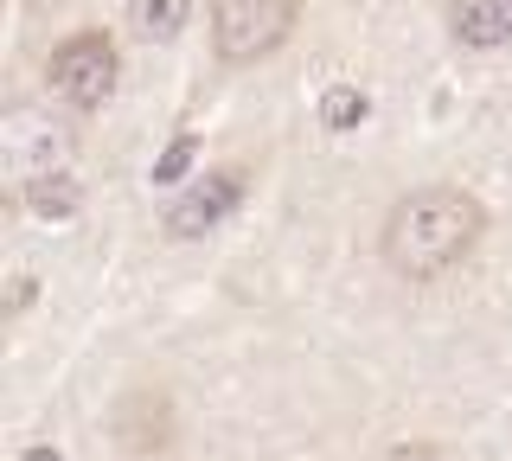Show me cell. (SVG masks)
<instances>
[{
    "label": "cell",
    "instance_id": "obj_5",
    "mask_svg": "<svg viewBox=\"0 0 512 461\" xmlns=\"http://www.w3.org/2000/svg\"><path fill=\"white\" fill-rule=\"evenodd\" d=\"M448 33L474 52H493L512 39V0H448Z\"/></svg>",
    "mask_w": 512,
    "mask_h": 461
},
{
    "label": "cell",
    "instance_id": "obj_1",
    "mask_svg": "<svg viewBox=\"0 0 512 461\" xmlns=\"http://www.w3.org/2000/svg\"><path fill=\"white\" fill-rule=\"evenodd\" d=\"M487 237V205L468 186H416L391 205L378 231V257L397 282H442Z\"/></svg>",
    "mask_w": 512,
    "mask_h": 461
},
{
    "label": "cell",
    "instance_id": "obj_7",
    "mask_svg": "<svg viewBox=\"0 0 512 461\" xmlns=\"http://www.w3.org/2000/svg\"><path fill=\"white\" fill-rule=\"evenodd\" d=\"M26 205L39 218H77V212H84V186H77V173L45 167V173H32V180H26Z\"/></svg>",
    "mask_w": 512,
    "mask_h": 461
},
{
    "label": "cell",
    "instance_id": "obj_8",
    "mask_svg": "<svg viewBox=\"0 0 512 461\" xmlns=\"http://www.w3.org/2000/svg\"><path fill=\"white\" fill-rule=\"evenodd\" d=\"M186 13H192V0H128V26H135L141 39H154V45L180 39Z\"/></svg>",
    "mask_w": 512,
    "mask_h": 461
},
{
    "label": "cell",
    "instance_id": "obj_3",
    "mask_svg": "<svg viewBox=\"0 0 512 461\" xmlns=\"http://www.w3.org/2000/svg\"><path fill=\"white\" fill-rule=\"evenodd\" d=\"M45 77H52V97H58V103H71V109H103L109 97H116V77H122L116 39H109V33H71V39L52 52Z\"/></svg>",
    "mask_w": 512,
    "mask_h": 461
},
{
    "label": "cell",
    "instance_id": "obj_2",
    "mask_svg": "<svg viewBox=\"0 0 512 461\" xmlns=\"http://www.w3.org/2000/svg\"><path fill=\"white\" fill-rule=\"evenodd\" d=\"M301 0H212V45L224 65H256L295 33Z\"/></svg>",
    "mask_w": 512,
    "mask_h": 461
},
{
    "label": "cell",
    "instance_id": "obj_12",
    "mask_svg": "<svg viewBox=\"0 0 512 461\" xmlns=\"http://www.w3.org/2000/svg\"><path fill=\"white\" fill-rule=\"evenodd\" d=\"M20 461H64V455H58V449H52V442H32V449H26V455H20Z\"/></svg>",
    "mask_w": 512,
    "mask_h": 461
},
{
    "label": "cell",
    "instance_id": "obj_9",
    "mask_svg": "<svg viewBox=\"0 0 512 461\" xmlns=\"http://www.w3.org/2000/svg\"><path fill=\"white\" fill-rule=\"evenodd\" d=\"M365 90L359 84H333L327 97H320V129H333V135H346V129H359L365 122Z\"/></svg>",
    "mask_w": 512,
    "mask_h": 461
},
{
    "label": "cell",
    "instance_id": "obj_10",
    "mask_svg": "<svg viewBox=\"0 0 512 461\" xmlns=\"http://www.w3.org/2000/svg\"><path fill=\"white\" fill-rule=\"evenodd\" d=\"M192 161H199V135H180L167 154L154 161V186H180L186 173H192Z\"/></svg>",
    "mask_w": 512,
    "mask_h": 461
},
{
    "label": "cell",
    "instance_id": "obj_11",
    "mask_svg": "<svg viewBox=\"0 0 512 461\" xmlns=\"http://www.w3.org/2000/svg\"><path fill=\"white\" fill-rule=\"evenodd\" d=\"M391 461H448L442 449H429V442H416V449H397Z\"/></svg>",
    "mask_w": 512,
    "mask_h": 461
},
{
    "label": "cell",
    "instance_id": "obj_4",
    "mask_svg": "<svg viewBox=\"0 0 512 461\" xmlns=\"http://www.w3.org/2000/svg\"><path fill=\"white\" fill-rule=\"evenodd\" d=\"M244 180H250L244 167H218V173H205V180L167 212V231H173V237H205V231H218L224 218L244 205Z\"/></svg>",
    "mask_w": 512,
    "mask_h": 461
},
{
    "label": "cell",
    "instance_id": "obj_6",
    "mask_svg": "<svg viewBox=\"0 0 512 461\" xmlns=\"http://www.w3.org/2000/svg\"><path fill=\"white\" fill-rule=\"evenodd\" d=\"M52 154H64V135L39 129L32 116H13V129H7V161H13V173H20V180L45 173V167H52Z\"/></svg>",
    "mask_w": 512,
    "mask_h": 461
}]
</instances>
